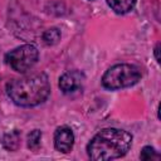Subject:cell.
<instances>
[{"instance_id": "cell-1", "label": "cell", "mask_w": 161, "mask_h": 161, "mask_svg": "<svg viewBox=\"0 0 161 161\" xmlns=\"http://www.w3.org/2000/svg\"><path fill=\"white\" fill-rule=\"evenodd\" d=\"M9 98L20 107H35L50 93L49 78L45 73H33L13 79L6 86Z\"/></svg>"}, {"instance_id": "cell-2", "label": "cell", "mask_w": 161, "mask_h": 161, "mask_svg": "<svg viewBox=\"0 0 161 161\" xmlns=\"http://www.w3.org/2000/svg\"><path fill=\"white\" fill-rule=\"evenodd\" d=\"M132 145V135L119 128H104L99 131L87 145L91 160L107 161L125 156Z\"/></svg>"}, {"instance_id": "cell-3", "label": "cell", "mask_w": 161, "mask_h": 161, "mask_svg": "<svg viewBox=\"0 0 161 161\" xmlns=\"http://www.w3.org/2000/svg\"><path fill=\"white\" fill-rule=\"evenodd\" d=\"M141 79V70L133 64H114L106 70L102 77V86L109 91L131 87Z\"/></svg>"}, {"instance_id": "cell-4", "label": "cell", "mask_w": 161, "mask_h": 161, "mask_svg": "<svg viewBox=\"0 0 161 161\" xmlns=\"http://www.w3.org/2000/svg\"><path fill=\"white\" fill-rule=\"evenodd\" d=\"M39 58V52L36 47L33 44H24L20 45L13 50H10L5 55L6 63L19 73H25L29 69H31Z\"/></svg>"}, {"instance_id": "cell-5", "label": "cell", "mask_w": 161, "mask_h": 161, "mask_svg": "<svg viewBox=\"0 0 161 161\" xmlns=\"http://www.w3.org/2000/svg\"><path fill=\"white\" fill-rule=\"evenodd\" d=\"M86 77L80 70H68L59 78V88L63 93L69 94L82 89Z\"/></svg>"}, {"instance_id": "cell-6", "label": "cell", "mask_w": 161, "mask_h": 161, "mask_svg": "<svg viewBox=\"0 0 161 161\" xmlns=\"http://www.w3.org/2000/svg\"><path fill=\"white\" fill-rule=\"evenodd\" d=\"M74 145V133L70 127L60 126L54 132V146L59 152L68 153Z\"/></svg>"}, {"instance_id": "cell-7", "label": "cell", "mask_w": 161, "mask_h": 161, "mask_svg": "<svg viewBox=\"0 0 161 161\" xmlns=\"http://www.w3.org/2000/svg\"><path fill=\"white\" fill-rule=\"evenodd\" d=\"M107 4L114 13L126 14L135 8L136 0H107Z\"/></svg>"}, {"instance_id": "cell-8", "label": "cell", "mask_w": 161, "mask_h": 161, "mask_svg": "<svg viewBox=\"0 0 161 161\" xmlns=\"http://www.w3.org/2000/svg\"><path fill=\"white\" fill-rule=\"evenodd\" d=\"M1 143L9 151L18 150V147L20 145V133H19V131L14 130V131H10V132L5 133L3 140H1Z\"/></svg>"}, {"instance_id": "cell-9", "label": "cell", "mask_w": 161, "mask_h": 161, "mask_svg": "<svg viewBox=\"0 0 161 161\" xmlns=\"http://www.w3.org/2000/svg\"><path fill=\"white\" fill-rule=\"evenodd\" d=\"M60 40V30L58 28H49L43 33V42L47 45H55Z\"/></svg>"}, {"instance_id": "cell-10", "label": "cell", "mask_w": 161, "mask_h": 161, "mask_svg": "<svg viewBox=\"0 0 161 161\" xmlns=\"http://www.w3.org/2000/svg\"><path fill=\"white\" fill-rule=\"evenodd\" d=\"M42 140V131L40 130H33L28 135V147L30 150H36L40 145Z\"/></svg>"}, {"instance_id": "cell-11", "label": "cell", "mask_w": 161, "mask_h": 161, "mask_svg": "<svg viewBox=\"0 0 161 161\" xmlns=\"http://www.w3.org/2000/svg\"><path fill=\"white\" fill-rule=\"evenodd\" d=\"M140 158L141 160H158L160 158V155L157 153V151L151 147V146H145L141 151V155H140Z\"/></svg>"}, {"instance_id": "cell-12", "label": "cell", "mask_w": 161, "mask_h": 161, "mask_svg": "<svg viewBox=\"0 0 161 161\" xmlns=\"http://www.w3.org/2000/svg\"><path fill=\"white\" fill-rule=\"evenodd\" d=\"M158 53H160V43H157L156 47H155V57H156L157 63H160V55H158Z\"/></svg>"}]
</instances>
